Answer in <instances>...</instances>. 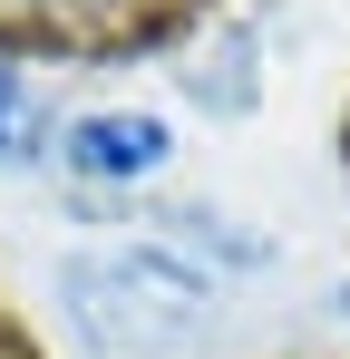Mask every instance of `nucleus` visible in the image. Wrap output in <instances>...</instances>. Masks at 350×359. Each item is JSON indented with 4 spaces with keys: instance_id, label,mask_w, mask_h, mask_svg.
Listing matches in <instances>:
<instances>
[{
    "instance_id": "f257e3e1",
    "label": "nucleus",
    "mask_w": 350,
    "mask_h": 359,
    "mask_svg": "<svg viewBox=\"0 0 350 359\" xmlns=\"http://www.w3.org/2000/svg\"><path fill=\"white\" fill-rule=\"evenodd\" d=\"M68 320L88 330V350L108 359H175L205 340V272L195 262H175L156 243H127V252H88V262H68Z\"/></svg>"
},
{
    "instance_id": "f03ea898",
    "label": "nucleus",
    "mask_w": 350,
    "mask_h": 359,
    "mask_svg": "<svg viewBox=\"0 0 350 359\" xmlns=\"http://www.w3.org/2000/svg\"><path fill=\"white\" fill-rule=\"evenodd\" d=\"M58 156H68V175L136 184V175H156V165H166V126H156V117H136V107H117V117H78Z\"/></svg>"
},
{
    "instance_id": "7ed1b4c3",
    "label": "nucleus",
    "mask_w": 350,
    "mask_h": 359,
    "mask_svg": "<svg viewBox=\"0 0 350 359\" xmlns=\"http://www.w3.org/2000/svg\"><path fill=\"white\" fill-rule=\"evenodd\" d=\"M10 146H30V97H20V78L0 68V156Z\"/></svg>"
}]
</instances>
